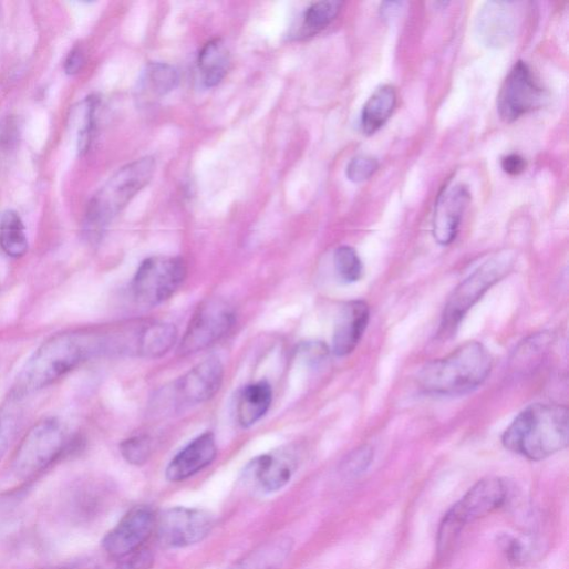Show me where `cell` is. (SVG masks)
<instances>
[{"mask_svg": "<svg viewBox=\"0 0 569 569\" xmlns=\"http://www.w3.org/2000/svg\"><path fill=\"white\" fill-rule=\"evenodd\" d=\"M568 442V408L557 404L529 405L501 436L506 449L532 462L565 449Z\"/></svg>", "mask_w": 569, "mask_h": 569, "instance_id": "6da1fadb", "label": "cell"}, {"mask_svg": "<svg viewBox=\"0 0 569 569\" xmlns=\"http://www.w3.org/2000/svg\"><path fill=\"white\" fill-rule=\"evenodd\" d=\"M493 359L478 342H468L449 355L427 363L418 375L421 389L437 396H461L477 390L492 372Z\"/></svg>", "mask_w": 569, "mask_h": 569, "instance_id": "7a4b0ae2", "label": "cell"}, {"mask_svg": "<svg viewBox=\"0 0 569 569\" xmlns=\"http://www.w3.org/2000/svg\"><path fill=\"white\" fill-rule=\"evenodd\" d=\"M155 173V161L144 157L116 172L89 205L86 229L99 236L106 226L145 188Z\"/></svg>", "mask_w": 569, "mask_h": 569, "instance_id": "3957f363", "label": "cell"}, {"mask_svg": "<svg viewBox=\"0 0 569 569\" xmlns=\"http://www.w3.org/2000/svg\"><path fill=\"white\" fill-rule=\"evenodd\" d=\"M91 353V343L76 334H60L44 343L24 368L18 391L44 389L75 369Z\"/></svg>", "mask_w": 569, "mask_h": 569, "instance_id": "277c9868", "label": "cell"}, {"mask_svg": "<svg viewBox=\"0 0 569 569\" xmlns=\"http://www.w3.org/2000/svg\"><path fill=\"white\" fill-rule=\"evenodd\" d=\"M508 496L506 482L489 477L476 483L444 516L437 535V549L445 552L470 523L500 508Z\"/></svg>", "mask_w": 569, "mask_h": 569, "instance_id": "5b68a950", "label": "cell"}, {"mask_svg": "<svg viewBox=\"0 0 569 569\" xmlns=\"http://www.w3.org/2000/svg\"><path fill=\"white\" fill-rule=\"evenodd\" d=\"M513 263L507 255L494 257L458 284L445 306L439 339L447 340L456 333L469 310L510 271Z\"/></svg>", "mask_w": 569, "mask_h": 569, "instance_id": "8992f818", "label": "cell"}, {"mask_svg": "<svg viewBox=\"0 0 569 569\" xmlns=\"http://www.w3.org/2000/svg\"><path fill=\"white\" fill-rule=\"evenodd\" d=\"M185 262L178 257L154 256L145 259L133 280V293L144 307H157L168 301L186 277Z\"/></svg>", "mask_w": 569, "mask_h": 569, "instance_id": "52a82bcc", "label": "cell"}, {"mask_svg": "<svg viewBox=\"0 0 569 569\" xmlns=\"http://www.w3.org/2000/svg\"><path fill=\"white\" fill-rule=\"evenodd\" d=\"M66 432L55 418L37 424L21 443L13 469L21 478H30L53 463L64 451Z\"/></svg>", "mask_w": 569, "mask_h": 569, "instance_id": "ba28073f", "label": "cell"}, {"mask_svg": "<svg viewBox=\"0 0 569 569\" xmlns=\"http://www.w3.org/2000/svg\"><path fill=\"white\" fill-rule=\"evenodd\" d=\"M546 101V90L537 81L530 68L524 62H518L500 87L497 112L504 122L513 123L539 110Z\"/></svg>", "mask_w": 569, "mask_h": 569, "instance_id": "9c48e42d", "label": "cell"}, {"mask_svg": "<svg viewBox=\"0 0 569 569\" xmlns=\"http://www.w3.org/2000/svg\"><path fill=\"white\" fill-rule=\"evenodd\" d=\"M232 308L221 300L204 303L192 319L179 346L182 355L204 351L225 338L235 325Z\"/></svg>", "mask_w": 569, "mask_h": 569, "instance_id": "30bf717a", "label": "cell"}, {"mask_svg": "<svg viewBox=\"0 0 569 569\" xmlns=\"http://www.w3.org/2000/svg\"><path fill=\"white\" fill-rule=\"evenodd\" d=\"M214 526L213 516L203 509L174 507L158 520L159 541L169 548H185L204 540Z\"/></svg>", "mask_w": 569, "mask_h": 569, "instance_id": "8fae6325", "label": "cell"}, {"mask_svg": "<svg viewBox=\"0 0 569 569\" xmlns=\"http://www.w3.org/2000/svg\"><path fill=\"white\" fill-rule=\"evenodd\" d=\"M156 524L155 514L147 506H137L104 537L103 547L114 558L122 559L139 550L151 537Z\"/></svg>", "mask_w": 569, "mask_h": 569, "instance_id": "7c38bea8", "label": "cell"}, {"mask_svg": "<svg viewBox=\"0 0 569 569\" xmlns=\"http://www.w3.org/2000/svg\"><path fill=\"white\" fill-rule=\"evenodd\" d=\"M297 468L293 454L275 452L252 459L245 469V480L261 493H275L291 482Z\"/></svg>", "mask_w": 569, "mask_h": 569, "instance_id": "4fadbf2b", "label": "cell"}, {"mask_svg": "<svg viewBox=\"0 0 569 569\" xmlns=\"http://www.w3.org/2000/svg\"><path fill=\"white\" fill-rule=\"evenodd\" d=\"M470 200V193L464 185L446 187L441 193L433 218V234L439 245L448 246L455 240Z\"/></svg>", "mask_w": 569, "mask_h": 569, "instance_id": "5bb4252c", "label": "cell"}, {"mask_svg": "<svg viewBox=\"0 0 569 569\" xmlns=\"http://www.w3.org/2000/svg\"><path fill=\"white\" fill-rule=\"evenodd\" d=\"M223 377L221 362L217 358H210L193 368L176 383V396L188 405L203 404L216 395Z\"/></svg>", "mask_w": 569, "mask_h": 569, "instance_id": "9a60e30c", "label": "cell"}, {"mask_svg": "<svg viewBox=\"0 0 569 569\" xmlns=\"http://www.w3.org/2000/svg\"><path fill=\"white\" fill-rule=\"evenodd\" d=\"M513 7L514 3L490 2L479 11L476 31L484 44L500 48L514 39L518 19Z\"/></svg>", "mask_w": 569, "mask_h": 569, "instance_id": "2e32d148", "label": "cell"}, {"mask_svg": "<svg viewBox=\"0 0 569 569\" xmlns=\"http://www.w3.org/2000/svg\"><path fill=\"white\" fill-rule=\"evenodd\" d=\"M370 322V308L364 301H351L340 311L333 335V352L339 358L352 354Z\"/></svg>", "mask_w": 569, "mask_h": 569, "instance_id": "e0dca14e", "label": "cell"}, {"mask_svg": "<svg viewBox=\"0 0 569 569\" xmlns=\"http://www.w3.org/2000/svg\"><path fill=\"white\" fill-rule=\"evenodd\" d=\"M217 455L216 439L206 432L189 443L169 463L166 478L169 482H183L209 466Z\"/></svg>", "mask_w": 569, "mask_h": 569, "instance_id": "ac0fdd59", "label": "cell"}, {"mask_svg": "<svg viewBox=\"0 0 569 569\" xmlns=\"http://www.w3.org/2000/svg\"><path fill=\"white\" fill-rule=\"evenodd\" d=\"M272 390L266 381L246 386L238 396L237 421L248 428L259 422L269 411Z\"/></svg>", "mask_w": 569, "mask_h": 569, "instance_id": "d6986e66", "label": "cell"}, {"mask_svg": "<svg viewBox=\"0 0 569 569\" xmlns=\"http://www.w3.org/2000/svg\"><path fill=\"white\" fill-rule=\"evenodd\" d=\"M290 537H278L252 550L230 569H280L293 549Z\"/></svg>", "mask_w": 569, "mask_h": 569, "instance_id": "ffe728a7", "label": "cell"}, {"mask_svg": "<svg viewBox=\"0 0 569 569\" xmlns=\"http://www.w3.org/2000/svg\"><path fill=\"white\" fill-rule=\"evenodd\" d=\"M396 102L397 95L394 87L385 85L376 90L362 112L361 126L364 135L376 134L387 123L396 107Z\"/></svg>", "mask_w": 569, "mask_h": 569, "instance_id": "44dd1931", "label": "cell"}, {"mask_svg": "<svg viewBox=\"0 0 569 569\" xmlns=\"http://www.w3.org/2000/svg\"><path fill=\"white\" fill-rule=\"evenodd\" d=\"M229 63V52L223 41L214 40L207 43L198 58L203 84L208 89L217 86L225 79Z\"/></svg>", "mask_w": 569, "mask_h": 569, "instance_id": "7402d4cb", "label": "cell"}, {"mask_svg": "<svg viewBox=\"0 0 569 569\" xmlns=\"http://www.w3.org/2000/svg\"><path fill=\"white\" fill-rule=\"evenodd\" d=\"M177 330L167 323L146 327L138 338V352L146 359H159L167 354L177 341Z\"/></svg>", "mask_w": 569, "mask_h": 569, "instance_id": "603a6c76", "label": "cell"}, {"mask_svg": "<svg viewBox=\"0 0 569 569\" xmlns=\"http://www.w3.org/2000/svg\"><path fill=\"white\" fill-rule=\"evenodd\" d=\"M0 247L14 258L23 257L29 250L25 226L15 210L0 215Z\"/></svg>", "mask_w": 569, "mask_h": 569, "instance_id": "cb8c5ba5", "label": "cell"}, {"mask_svg": "<svg viewBox=\"0 0 569 569\" xmlns=\"http://www.w3.org/2000/svg\"><path fill=\"white\" fill-rule=\"evenodd\" d=\"M179 75L175 68L165 63L149 64L142 76V87L152 95L162 97L176 89Z\"/></svg>", "mask_w": 569, "mask_h": 569, "instance_id": "d4e9b609", "label": "cell"}, {"mask_svg": "<svg viewBox=\"0 0 569 569\" xmlns=\"http://www.w3.org/2000/svg\"><path fill=\"white\" fill-rule=\"evenodd\" d=\"M343 3L338 0H328L311 6L304 14L303 31L307 35H314L325 30L339 17Z\"/></svg>", "mask_w": 569, "mask_h": 569, "instance_id": "484cf974", "label": "cell"}, {"mask_svg": "<svg viewBox=\"0 0 569 569\" xmlns=\"http://www.w3.org/2000/svg\"><path fill=\"white\" fill-rule=\"evenodd\" d=\"M334 263L340 278L345 282H356L363 277L362 260L351 246H341L337 249Z\"/></svg>", "mask_w": 569, "mask_h": 569, "instance_id": "4316f807", "label": "cell"}, {"mask_svg": "<svg viewBox=\"0 0 569 569\" xmlns=\"http://www.w3.org/2000/svg\"><path fill=\"white\" fill-rule=\"evenodd\" d=\"M374 461V449L370 445H362L350 453L340 466L341 474L350 479L364 475Z\"/></svg>", "mask_w": 569, "mask_h": 569, "instance_id": "83f0119b", "label": "cell"}, {"mask_svg": "<svg viewBox=\"0 0 569 569\" xmlns=\"http://www.w3.org/2000/svg\"><path fill=\"white\" fill-rule=\"evenodd\" d=\"M99 99L89 97L83 106V121L79 131V152L85 154L93 142L96 124V112L99 107Z\"/></svg>", "mask_w": 569, "mask_h": 569, "instance_id": "f1b7e54d", "label": "cell"}, {"mask_svg": "<svg viewBox=\"0 0 569 569\" xmlns=\"http://www.w3.org/2000/svg\"><path fill=\"white\" fill-rule=\"evenodd\" d=\"M152 452V441L146 435L131 437L121 444V453L124 459L132 465L141 466L145 464Z\"/></svg>", "mask_w": 569, "mask_h": 569, "instance_id": "f546056e", "label": "cell"}, {"mask_svg": "<svg viewBox=\"0 0 569 569\" xmlns=\"http://www.w3.org/2000/svg\"><path fill=\"white\" fill-rule=\"evenodd\" d=\"M21 137V125L17 117L0 120V163L8 159L17 149Z\"/></svg>", "mask_w": 569, "mask_h": 569, "instance_id": "4dcf8cb0", "label": "cell"}, {"mask_svg": "<svg viewBox=\"0 0 569 569\" xmlns=\"http://www.w3.org/2000/svg\"><path fill=\"white\" fill-rule=\"evenodd\" d=\"M19 428V412L14 404L0 410V461L8 453Z\"/></svg>", "mask_w": 569, "mask_h": 569, "instance_id": "1f68e13d", "label": "cell"}, {"mask_svg": "<svg viewBox=\"0 0 569 569\" xmlns=\"http://www.w3.org/2000/svg\"><path fill=\"white\" fill-rule=\"evenodd\" d=\"M379 169V162L371 156H356L354 157L348 168V178L353 183H363L370 179Z\"/></svg>", "mask_w": 569, "mask_h": 569, "instance_id": "d6a6232c", "label": "cell"}, {"mask_svg": "<svg viewBox=\"0 0 569 569\" xmlns=\"http://www.w3.org/2000/svg\"><path fill=\"white\" fill-rule=\"evenodd\" d=\"M500 544L508 561L514 565H520L525 562L528 551L524 541L515 537L504 536L500 540Z\"/></svg>", "mask_w": 569, "mask_h": 569, "instance_id": "836d02e7", "label": "cell"}, {"mask_svg": "<svg viewBox=\"0 0 569 569\" xmlns=\"http://www.w3.org/2000/svg\"><path fill=\"white\" fill-rule=\"evenodd\" d=\"M124 558L125 561L118 569H151L154 561L152 552L142 548Z\"/></svg>", "mask_w": 569, "mask_h": 569, "instance_id": "e575fe53", "label": "cell"}, {"mask_svg": "<svg viewBox=\"0 0 569 569\" xmlns=\"http://www.w3.org/2000/svg\"><path fill=\"white\" fill-rule=\"evenodd\" d=\"M527 163L518 154H510L501 159L503 170L510 176H518L525 172Z\"/></svg>", "mask_w": 569, "mask_h": 569, "instance_id": "d590c367", "label": "cell"}, {"mask_svg": "<svg viewBox=\"0 0 569 569\" xmlns=\"http://www.w3.org/2000/svg\"><path fill=\"white\" fill-rule=\"evenodd\" d=\"M302 353L309 362L313 364H319L328 358L329 350L324 344L317 342L304 345L302 349Z\"/></svg>", "mask_w": 569, "mask_h": 569, "instance_id": "8d00e7d4", "label": "cell"}, {"mask_svg": "<svg viewBox=\"0 0 569 569\" xmlns=\"http://www.w3.org/2000/svg\"><path fill=\"white\" fill-rule=\"evenodd\" d=\"M85 64V58L81 49H74L68 56L65 62V72L68 75L79 74Z\"/></svg>", "mask_w": 569, "mask_h": 569, "instance_id": "74e56055", "label": "cell"}, {"mask_svg": "<svg viewBox=\"0 0 569 569\" xmlns=\"http://www.w3.org/2000/svg\"><path fill=\"white\" fill-rule=\"evenodd\" d=\"M401 6V3H384L382 6V15L384 18H391L393 12H395Z\"/></svg>", "mask_w": 569, "mask_h": 569, "instance_id": "f35d334b", "label": "cell"}]
</instances>
